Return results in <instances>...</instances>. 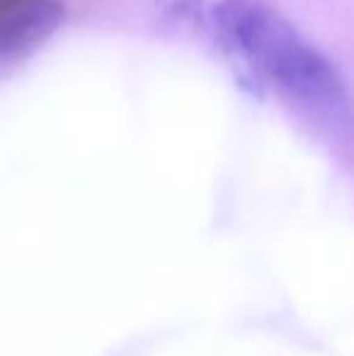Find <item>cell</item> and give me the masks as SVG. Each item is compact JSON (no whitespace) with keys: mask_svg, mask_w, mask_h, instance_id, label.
Instances as JSON below:
<instances>
[{"mask_svg":"<svg viewBox=\"0 0 354 356\" xmlns=\"http://www.w3.org/2000/svg\"><path fill=\"white\" fill-rule=\"evenodd\" d=\"M63 22L61 0H0V80L37 56Z\"/></svg>","mask_w":354,"mask_h":356,"instance_id":"obj_2","label":"cell"},{"mask_svg":"<svg viewBox=\"0 0 354 356\" xmlns=\"http://www.w3.org/2000/svg\"><path fill=\"white\" fill-rule=\"evenodd\" d=\"M209 29L255 85L325 141L354 145V97L335 63L262 0H214Z\"/></svg>","mask_w":354,"mask_h":356,"instance_id":"obj_1","label":"cell"}]
</instances>
